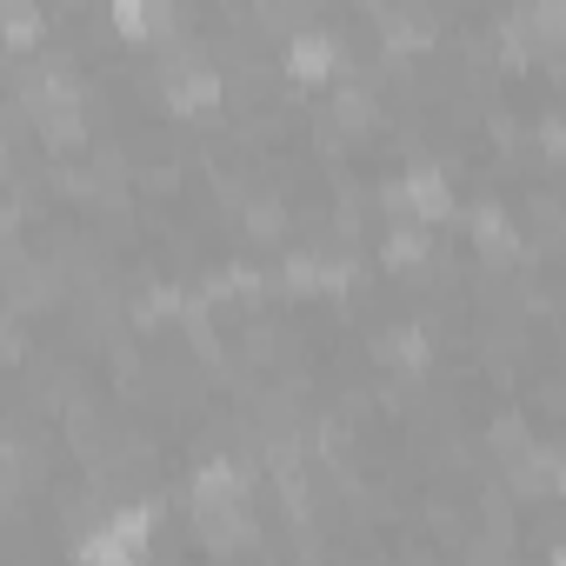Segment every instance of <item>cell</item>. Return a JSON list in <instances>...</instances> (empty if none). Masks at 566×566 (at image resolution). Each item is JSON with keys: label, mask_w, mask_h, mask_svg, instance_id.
Returning <instances> with one entry per match:
<instances>
[{"label": "cell", "mask_w": 566, "mask_h": 566, "mask_svg": "<svg viewBox=\"0 0 566 566\" xmlns=\"http://www.w3.org/2000/svg\"><path fill=\"white\" fill-rule=\"evenodd\" d=\"M400 207H407V220H453V187H447V174L440 167H413L407 180H400Z\"/></svg>", "instance_id": "5b68a950"}, {"label": "cell", "mask_w": 566, "mask_h": 566, "mask_svg": "<svg viewBox=\"0 0 566 566\" xmlns=\"http://www.w3.org/2000/svg\"><path fill=\"white\" fill-rule=\"evenodd\" d=\"M520 447H526V427H520V420H493V453H500V460H513Z\"/></svg>", "instance_id": "ffe728a7"}, {"label": "cell", "mask_w": 566, "mask_h": 566, "mask_svg": "<svg viewBox=\"0 0 566 566\" xmlns=\"http://www.w3.org/2000/svg\"><path fill=\"white\" fill-rule=\"evenodd\" d=\"M433 41V14L427 8H394L387 14V48H427Z\"/></svg>", "instance_id": "5bb4252c"}, {"label": "cell", "mask_w": 566, "mask_h": 566, "mask_svg": "<svg viewBox=\"0 0 566 566\" xmlns=\"http://www.w3.org/2000/svg\"><path fill=\"white\" fill-rule=\"evenodd\" d=\"M193 526H200V546H207V553H240V546H253L247 506H193Z\"/></svg>", "instance_id": "ba28073f"}, {"label": "cell", "mask_w": 566, "mask_h": 566, "mask_svg": "<svg viewBox=\"0 0 566 566\" xmlns=\"http://www.w3.org/2000/svg\"><path fill=\"white\" fill-rule=\"evenodd\" d=\"M307 8H314V0H266V28H280V34H301V21H307Z\"/></svg>", "instance_id": "ac0fdd59"}, {"label": "cell", "mask_w": 566, "mask_h": 566, "mask_svg": "<svg viewBox=\"0 0 566 566\" xmlns=\"http://www.w3.org/2000/svg\"><path fill=\"white\" fill-rule=\"evenodd\" d=\"M247 493H253V473L233 460H207L193 473V506H247Z\"/></svg>", "instance_id": "52a82bcc"}, {"label": "cell", "mask_w": 566, "mask_h": 566, "mask_svg": "<svg viewBox=\"0 0 566 566\" xmlns=\"http://www.w3.org/2000/svg\"><path fill=\"white\" fill-rule=\"evenodd\" d=\"M247 227H253V233H280V207H253Z\"/></svg>", "instance_id": "7402d4cb"}, {"label": "cell", "mask_w": 566, "mask_h": 566, "mask_svg": "<svg viewBox=\"0 0 566 566\" xmlns=\"http://www.w3.org/2000/svg\"><path fill=\"white\" fill-rule=\"evenodd\" d=\"M14 360H21V334L0 321V367H14Z\"/></svg>", "instance_id": "44dd1931"}, {"label": "cell", "mask_w": 566, "mask_h": 566, "mask_svg": "<svg viewBox=\"0 0 566 566\" xmlns=\"http://www.w3.org/2000/svg\"><path fill=\"white\" fill-rule=\"evenodd\" d=\"M160 87H167V107H174V114H207V107H220V74H213L200 54H174L167 74H160Z\"/></svg>", "instance_id": "7a4b0ae2"}, {"label": "cell", "mask_w": 566, "mask_h": 566, "mask_svg": "<svg viewBox=\"0 0 566 566\" xmlns=\"http://www.w3.org/2000/svg\"><path fill=\"white\" fill-rule=\"evenodd\" d=\"M8 240H14V207H0V253H8Z\"/></svg>", "instance_id": "603a6c76"}, {"label": "cell", "mask_w": 566, "mask_h": 566, "mask_svg": "<svg viewBox=\"0 0 566 566\" xmlns=\"http://www.w3.org/2000/svg\"><path fill=\"white\" fill-rule=\"evenodd\" d=\"M28 120L48 134V147H61V154H74V147H87V120H81V101H41V107H28Z\"/></svg>", "instance_id": "9c48e42d"}, {"label": "cell", "mask_w": 566, "mask_h": 566, "mask_svg": "<svg viewBox=\"0 0 566 566\" xmlns=\"http://www.w3.org/2000/svg\"><path fill=\"white\" fill-rule=\"evenodd\" d=\"M334 67H340V48H334V34H314V28H301V34L287 41V74H294L301 87H321V81H334Z\"/></svg>", "instance_id": "8992f818"}, {"label": "cell", "mask_w": 566, "mask_h": 566, "mask_svg": "<svg viewBox=\"0 0 566 566\" xmlns=\"http://www.w3.org/2000/svg\"><path fill=\"white\" fill-rule=\"evenodd\" d=\"M41 34H48V21H41L34 0H0V41H8L14 54H34Z\"/></svg>", "instance_id": "7c38bea8"}, {"label": "cell", "mask_w": 566, "mask_h": 566, "mask_svg": "<svg viewBox=\"0 0 566 566\" xmlns=\"http://www.w3.org/2000/svg\"><path fill=\"white\" fill-rule=\"evenodd\" d=\"M334 114H340V127H354V134H367V127H374V94H367V87H340V101H334Z\"/></svg>", "instance_id": "e0dca14e"}, {"label": "cell", "mask_w": 566, "mask_h": 566, "mask_svg": "<svg viewBox=\"0 0 566 566\" xmlns=\"http://www.w3.org/2000/svg\"><path fill=\"white\" fill-rule=\"evenodd\" d=\"M147 539H154V506H120L101 533L81 539V559H94V566H134L147 553Z\"/></svg>", "instance_id": "6da1fadb"}, {"label": "cell", "mask_w": 566, "mask_h": 566, "mask_svg": "<svg viewBox=\"0 0 566 566\" xmlns=\"http://www.w3.org/2000/svg\"><path fill=\"white\" fill-rule=\"evenodd\" d=\"M21 486H28V453L21 447H0V513L21 500Z\"/></svg>", "instance_id": "2e32d148"}, {"label": "cell", "mask_w": 566, "mask_h": 566, "mask_svg": "<svg viewBox=\"0 0 566 566\" xmlns=\"http://www.w3.org/2000/svg\"><path fill=\"white\" fill-rule=\"evenodd\" d=\"M473 240H480L486 266H513V260H520V233L506 227L500 207H480V213H473Z\"/></svg>", "instance_id": "8fae6325"}, {"label": "cell", "mask_w": 566, "mask_h": 566, "mask_svg": "<svg viewBox=\"0 0 566 566\" xmlns=\"http://www.w3.org/2000/svg\"><path fill=\"white\" fill-rule=\"evenodd\" d=\"M48 301H54V273L14 260V266H8V307H14V314H41Z\"/></svg>", "instance_id": "30bf717a"}, {"label": "cell", "mask_w": 566, "mask_h": 566, "mask_svg": "<svg viewBox=\"0 0 566 566\" xmlns=\"http://www.w3.org/2000/svg\"><path fill=\"white\" fill-rule=\"evenodd\" d=\"M427 247H433V240H427L420 227H407V220H394V233H387V247H380V260H387L394 273H407V266H420V260H427Z\"/></svg>", "instance_id": "4fadbf2b"}, {"label": "cell", "mask_w": 566, "mask_h": 566, "mask_svg": "<svg viewBox=\"0 0 566 566\" xmlns=\"http://www.w3.org/2000/svg\"><path fill=\"white\" fill-rule=\"evenodd\" d=\"M380 360H387V367H413V374H420V367H427V327H394V334L380 340Z\"/></svg>", "instance_id": "9a60e30c"}, {"label": "cell", "mask_w": 566, "mask_h": 566, "mask_svg": "<svg viewBox=\"0 0 566 566\" xmlns=\"http://www.w3.org/2000/svg\"><path fill=\"white\" fill-rule=\"evenodd\" d=\"M506 467H513V493H520V500H553V493L566 486V453H559V447H533V440H526Z\"/></svg>", "instance_id": "3957f363"}, {"label": "cell", "mask_w": 566, "mask_h": 566, "mask_svg": "<svg viewBox=\"0 0 566 566\" xmlns=\"http://www.w3.org/2000/svg\"><path fill=\"white\" fill-rule=\"evenodd\" d=\"M107 14H114V34L134 48L174 34V0H107Z\"/></svg>", "instance_id": "277c9868"}, {"label": "cell", "mask_w": 566, "mask_h": 566, "mask_svg": "<svg viewBox=\"0 0 566 566\" xmlns=\"http://www.w3.org/2000/svg\"><path fill=\"white\" fill-rule=\"evenodd\" d=\"M559 28H566V14H559V0H539V8H533V34H539L546 48H559Z\"/></svg>", "instance_id": "d6986e66"}]
</instances>
